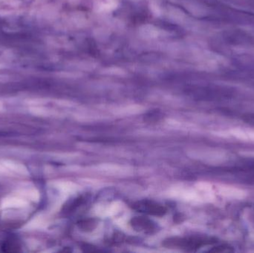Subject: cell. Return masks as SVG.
<instances>
[{
    "label": "cell",
    "mask_w": 254,
    "mask_h": 253,
    "mask_svg": "<svg viewBox=\"0 0 254 253\" xmlns=\"http://www.w3.org/2000/svg\"><path fill=\"white\" fill-rule=\"evenodd\" d=\"M211 243L209 239L204 238H170L164 241L163 245L167 248H181L185 250H193Z\"/></svg>",
    "instance_id": "obj_1"
},
{
    "label": "cell",
    "mask_w": 254,
    "mask_h": 253,
    "mask_svg": "<svg viewBox=\"0 0 254 253\" xmlns=\"http://www.w3.org/2000/svg\"><path fill=\"white\" fill-rule=\"evenodd\" d=\"M132 209L141 213L162 217L167 213V208L160 203L149 200H142L132 204Z\"/></svg>",
    "instance_id": "obj_2"
},
{
    "label": "cell",
    "mask_w": 254,
    "mask_h": 253,
    "mask_svg": "<svg viewBox=\"0 0 254 253\" xmlns=\"http://www.w3.org/2000/svg\"><path fill=\"white\" fill-rule=\"evenodd\" d=\"M130 225L135 231L146 234H153L157 230V226L153 221L144 217L137 216L131 218Z\"/></svg>",
    "instance_id": "obj_3"
},
{
    "label": "cell",
    "mask_w": 254,
    "mask_h": 253,
    "mask_svg": "<svg viewBox=\"0 0 254 253\" xmlns=\"http://www.w3.org/2000/svg\"><path fill=\"white\" fill-rule=\"evenodd\" d=\"M97 222L94 219L83 220L78 223L79 227L85 231H91L96 227Z\"/></svg>",
    "instance_id": "obj_4"
},
{
    "label": "cell",
    "mask_w": 254,
    "mask_h": 253,
    "mask_svg": "<svg viewBox=\"0 0 254 253\" xmlns=\"http://www.w3.org/2000/svg\"><path fill=\"white\" fill-rule=\"evenodd\" d=\"M84 200L85 199L82 197H79L74 199L72 202L68 203V208H67L66 209L67 212H72V211L75 210L79 206H80V205L83 204Z\"/></svg>",
    "instance_id": "obj_5"
},
{
    "label": "cell",
    "mask_w": 254,
    "mask_h": 253,
    "mask_svg": "<svg viewBox=\"0 0 254 253\" xmlns=\"http://www.w3.org/2000/svg\"><path fill=\"white\" fill-rule=\"evenodd\" d=\"M162 117L163 114H159V113L157 112H150L145 115L144 120H146V122H149V123H152V122L158 121Z\"/></svg>",
    "instance_id": "obj_6"
}]
</instances>
